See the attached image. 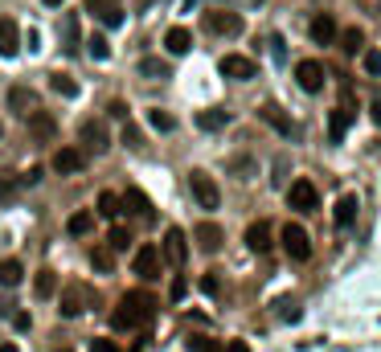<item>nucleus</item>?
Masks as SVG:
<instances>
[{"label":"nucleus","mask_w":381,"mask_h":352,"mask_svg":"<svg viewBox=\"0 0 381 352\" xmlns=\"http://www.w3.org/2000/svg\"><path fill=\"white\" fill-rule=\"evenodd\" d=\"M148 123H152L156 131H172V127H176V119L168 115V111H160V107H156V111H148Z\"/></svg>","instance_id":"e433bc0d"},{"label":"nucleus","mask_w":381,"mask_h":352,"mask_svg":"<svg viewBox=\"0 0 381 352\" xmlns=\"http://www.w3.org/2000/svg\"><path fill=\"white\" fill-rule=\"evenodd\" d=\"M17 49H21V29L17 21H0V58H17Z\"/></svg>","instance_id":"dca6fc26"},{"label":"nucleus","mask_w":381,"mask_h":352,"mask_svg":"<svg viewBox=\"0 0 381 352\" xmlns=\"http://www.w3.org/2000/svg\"><path fill=\"white\" fill-rule=\"evenodd\" d=\"M91 352H120L115 340H91Z\"/></svg>","instance_id":"37998d69"},{"label":"nucleus","mask_w":381,"mask_h":352,"mask_svg":"<svg viewBox=\"0 0 381 352\" xmlns=\"http://www.w3.org/2000/svg\"><path fill=\"white\" fill-rule=\"evenodd\" d=\"M193 237H197V246H201L205 254H217V250H221V242H226L221 226H214V221H201V226L193 230Z\"/></svg>","instance_id":"4468645a"},{"label":"nucleus","mask_w":381,"mask_h":352,"mask_svg":"<svg viewBox=\"0 0 381 352\" xmlns=\"http://www.w3.org/2000/svg\"><path fill=\"white\" fill-rule=\"evenodd\" d=\"M82 164H86L82 148H58V152H53V172H62V176H74V172H82Z\"/></svg>","instance_id":"f8f14e48"},{"label":"nucleus","mask_w":381,"mask_h":352,"mask_svg":"<svg viewBox=\"0 0 381 352\" xmlns=\"http://www.w3.org/2000/svg\"><path fill=\"white\" fill-rule=\"evenodd\" d=\"M41 4H49V8H58V4H62V0H41Z\"/></svg>","instance_id":"3c124183"},{"label":"nucleus","mask_w":381,"mask_h":352,"mask_svg":"<svg viewBox=\"0 0 381 352\" xmlns=\"http://www.w3.org/2000/svg\"><path fill=\"white\" fill-rule=\"evenodd\" d=\"M91 266H95L98 275H111V266H115V250H111V246H95V250H91Z\"/></svg>","instance_id":"cd10ccee"},{"label":"nucleus","mask_w":381,"mask_h":352,"mask_svg":"<svg viewBox=\"0 0 381 352\" xmlns=\"http://www.w3.org/2000/svg\"><path fill=\"white\" fill-rule=\"evenodd\" d=\"M111 4H120V0H86L91 13H103V8H111Z\"/></svg>","instance_id":"c03bdc74"},{"label":"nucleus","mask_w":381,"mask_h":352,"mask_svg":"<svg viewBox=\"0 0 381 352\" xmlns=\"http://www.w3.org/2000/svg\"><path fill=\"white\" fill-rule=\"evenodd\" d=\"M226 123H230V111H217V107L197 111V127H201V131H221Z\"/></svg>","instance_id":"393cba45"},{"label":"nucleus","mask_w":381,"mask_h":352,"mask_svg":"<svg viewBox=\"0 0 381 352\" xmlns=\"http://www.w3.org/2000/svg\"><path fill=\"white\" fill-rule=\"evenodd\" d=\"M287 205L295 213H311L316 205H320V193H316V185H311L308 176L304 181H291V188H287Z\"/></svg>","instance_id":"423d86ee"},{"label":"nucleus","mask_w":381,"mask_h":352,"mask_svg":"<svg viewBox=\"0 0 381 352\" xmlns=\"http://www.w3.org/2000/svg\"><path fill=\"white\" fill-rule=\"evenodd\" d=\"M246 246H250L254 254H266V250H271V226H266V221H254V226L246 230Z\"/></svg>","instance_id":"b1692460"},{"label":"nucleus","mask_w":381,"mask_h":352,"mask_svg":"<svg viewBox=\"0 0 381 352\" xmlns=\"http://www.w3.org/2000/svg\"><path fill=\"white\" fill-rule=\"evenodd\" d=\"M279 307H283V311H279V315H283L287 324H295V320H299V307L291 304V299H283V304H279Z\"/></svg>","instance_id":"a19ab883"},{"label":"nucleus","mask_w":381,"mask_h":352,"mask_svg":"<svg viewBox=\"0 0 381 352\" xmlns=\"http://www.w3.org/2000/svg\"><path fill=\"white\" fill-rule=\"evenodd\" d=\"M189 188H193V201L201 205V209H217L221 205V188L209 172H201V168H193L189 172Z\"/></svg>","instance_id":"7ed1b4c3"},{"label":"nucleus","mask_w":381,"mask_h":352,"mask_svg":"<svg viewBox=\"0 0 381 352\" xmlns=\"http://www.w3.org/2000/svg\"><path fill=\"white\" fill-rule=\"evenodd\" d=\"M164 49L172 53V58H181V53H189L193 49V33L185 29V25H172L164 33Z\"/></svg>","instance_id":"2eb2a0df"},{"label":"nucleus","mask_w":381,"mask_h":352,"mask_svg":"<svg viewBox=\"0 0 381 352\" xmlns=\"http://www.w3.org/2000/svg\"><path fill=\"white\" fill-rule=\"evenodd\" d=\"M4 103H8V111L17 119H29L37 107H41V94L29 91V86H8V94H4Z\"/></svg>","instance_id":"39448f33"},{"label":"nucleus","mask_w":381,"mask_h":352,"mask_svg":"<svg viewBox=\"0 0 381 352\" xmlns=\"http://www.w3.org/2000/svg\"><path fill=\"white\" fill-rule=\"evenodd\" d=\"M160 259H168L172 266H185V262H189V242H185V230H181V226H168Z\"/></svg>","instance_id":"6e6552de"},{"label":"nucleus","mask_w":381,"mask_h":352,"mask_svg":"<svg viewBox=\"0 0 381 352\" xmlns=\"http://www.w3.org/2000/svg\"><path fill=\"white\" fill-rule=\"evenodd\" d=\"M95 209H98V217L115 221V217L123 213V197H120V193H111V188H103V193H98V201H95Z\"/></svg>","instance_id":"5701e85b"},{"label":"nucleus","mask_w":381,"mask_h":352,"mask_svg":"<svg viewBox=\"0 0 381 352\" xmlns=\"http://www.w3.org/2000/svg\"><path fill=\"white\" fill-rule=\"evenodd\" d=\"M98 21L107 25V29H120L123 25V13H120V4H111V8H103V13H95Z\"/></svg>","instance_id":"4c0bfd02"},{"label":"nucleus","mask_w":381,"mask_h":352,"mask_svg":"<svg viewBox=\"0 0 381 352\" xmlns=\"http://www.w3.org/2000/svg\"><path fill=\"white\" fill-rule=\"evenodd\" d=\"M201 287H205V295H217V279H214V275H205V279H201Z\"/></svg>","instance_id":"49530a36"},{"label":"nucleus","mask_w":381,"mask_h":352,"mask_svg":"<svg viewBox=\"0 0 381 352\" xmlns=\"http://www.w3.org/2000/svg\"><path fill=\"white\" fill-rule=\"evenodd\" d=\"M295 82H299V91H324V62H316V58H304V62H295Z\"/></svg>","instance_id":"0eeeda50"},{"label":"nucleus","mask_w":381,"mask_h":352,"mask_svg":"<svg viewBox=\"0 0 381 352\" xmlns=\"http://www.w3.org/2000/svg\"><path fill=\"white\" fill-rule=\"evenodd\" d=\"M120 143H123V148H143V131H140V127H136V123H127V119H123Z\"/></svg>","instance_id":"f704fd0d"},{"label":"nucleus","mask_w":381,"mask_h":352,"mask_svg":"<svg viewBox=\"0 0 381 352\" xmlns=\"http://www.w3.org/2000/svg\"><path fill=\"white\" fill-rule=\"evenodd\" d=\"M86 299H91V291L74 282V287H66V291H62V307H58V311H62L66 320H74V315H82V311H86V307H82Z\"/></svg>","instance_id":"ddd939ff"},{"label":"nucleus","mask_w":381,"mask_h":352,"mask_svg":"<svg viewBox=\"0 0 381 352\" xmlns=\"http://www.w3.org/2000/svg\"><path fill=\"white\" fill-rule=\"evenodd\" d=\"M250 4H262V0H250Z\"/></svg>","instance_id":"5fc2aeb1"},{"label":"nucleus","mask_w":381,"mask_h":352,"mask_svg":"<svg viewBox=\"0 0 381 352\" xmlns=\"http://www.w3.org/2000/svg\"><path fill=\"white\" fill-rule=\"evenodd\" d=\"M107 111H111V119H120V123H123V119H127V103H123V98H115Z\"/></svg>","instance_id":"79ce46f5"},{"label":"nucleus","mask_w":381,"mask_h":352,"mask_svg":"<svg viewBox=\"0 0 381 352\" xmlns=\"http://www.w3.org/2000/svg\"><path fill=\"white\" fill-rule=\"evenodd\" d=\"M217 70L226 74V78H234V82H250V78H254V62L242 58V53H226V58L217 62Z\"/></svg>","instance_id":"9b49d317"},{"label":"nucleus","mask_w":381,"mask_h":352,"mask_svg":"<svg viewBox=\"0 0 381 352\" xmlns=\"http://www.w3.org/2000/svg\"><path fill=\"white\" fill-rule=\"evenodd\" d=\"M221 352H250V348H246V340H230Z\"/></svg>","instance_id":"de8ad7c7"},{"label":"nucleus","mask_w":381,"mask_h":352,"mask_svg":"<svg viewBox=\"0 0 381 352\" xmlns=\"http://www.w3.org/2000/svg\"><path fill=\"white\" fill-rule=\"evenodd\" d=\"M53 291H58V275L41 266V270H37V279H33V295H37V299H46V295H53Z\"/></svg>","instance_id":"c85d7f7f"},{"label":"nucleus","mask_w":381,"mask_h":352,"mask_svg":"<svg viewBox=\"0 0 381 352\" xmlns=\"http://www.w3.org/2000/svg\"><path fill=\"white\" fill-rule=\"evenodd\" d=\"M156 295L152 291H127L120 299V307L111 311V328L115 332H131V328H140V324H148L152 315H156Z\"/></svg>","instance_id":"f257e3e1"},{"label":"nucleus","mask_w":381,"mask_h":352,"mask_svg":"<svg viewBox=\"0 0 381 352\" xmlns=\"http://www.w3.org/2000/svg\"><path fill=\"white\" fill-rule=\"evenodd\" d=\"M25 123H29V131H33V140H53V136H58V123H53V115H46L41 107H37L33 115L25 119Z\"/></svg>","instance_id":"f3484780"},{"label":"nucleus","mask_w":381,"mask_h":352,"mask_svg":"<svg viewBox=\"0 0 381 352\" xmlns=\"http://www.w3.org/2000/svg\"><path fill=\"white\" fill-rule=\"evenodd\" d=\"M0 136H4V123H0Z\"/></svg>","instance_id":"864d4df0"},{"label":"nucleus","mask_w":381,"mask_h":352,"mask_svg":"<svg viewBox=\"0 0 381 352\" xmlns=\"http://www.w3.org/2000/svg\"><path fill=\"white\" fill-rule=\"evenodd\" d=\"M62 49H66V53H78V17H66V21H62Z\"/></svg>","instance_id":"2f4dec72"},{"label":"nucleus","mask_w":381,"mask_h":352,"mask_svg":"<svg viewBox=\"0 0 381 352\" xmlns=\"http://www.w3.org/2000/svg\"><path fill=\"white\" fill-rule=\"evenodd\" d=\"M49 86H53V94H62V98H78V82H74L70 74H49Z\"/></svg>","instance_id":"7c9ffc66"},{"label":"nucleus","mask_w":381,"mask_h":352,"mask_svg":"<svg viewBox=\"0 0 381 352\" xmlns=\"http://www.w3.org/2000/svg\"><path fill=\"white\" fill-rule=\"evenodd\" d=\"M271 53H275V62H283V53H287V49H283V37H271Z\"/></svg>","instance_id":"a18cd8bd"},{"label":"nucleus","mask_w":381,"mask_h":352,"mask_svg":"<svg viewBox=\"0 0 381 352\" xmlns=\"http://www.w3.org/2000/svg\"><path fill=\"white\" fill-rule=\"evenodd\" d=\"M340 41H344V53H357V49L365 46V33H361V29H344Z\"/></svg>","instance_id":"58836bf2"},{"label":"nucleus","mask_w":381,"mask_h":352,"mask_svg":"<svg viewBox=\"0 0 381 352\" xmlns=\"http://www.w3.org/2000/svg\"><path fill=\"white\" fill-rule=\"evenodd\" d=\"M25 279V266L17 259H0V287H17Z\"/></svg>","instance_id":"a878e982"},{"label":"nucleus","mask_w":381,"mask_h":352,"mask_svg":"<svg viewBox=\"0 0 381 352\" xmlns=\"http://www.w3.org/2000/svg\"><path fill=\"white\" fill-rule=\"evenodd\" d=\"M205 29H209V33H221V37H238V33H242V17H238V13L209 8V13H205Z\"/></svg>","instance_id":"9d476101"},{"label":"nucleus","mask_w":381,"mask_h":352,"mask_svg":"<svg viewBox=\"0 0 381 352\" xmlns=\"http://www.w3.org/2000/svg\"><path fill=\"white\" fill-rule=\"evenodd\" d=\"M107 246H111V250H127V246H131V230H123V226H111V234H107Z\"/></svg>","instance_id":"c9c22d12"},{"label":"nucleus","mask_w":381,"mask_h":352,"mask_svg":"<svg viewBox=\"0 0 381 352\" xmlns=\"http://www.w3.org/2000/svg\"><path fill=\"white\" fill-rule=\"evenodd\" d=\"M86 53H91L95 62H107V58H111V46H107V37H103V33H91V37H86Z\"/></svg>","instance_id":"473e14b6"},{"label":"nucleus","mask_w":381,"mask_h":352,"mask_svg":"<svg viewBox=\"0 0 381 352\" xmlns=\"http://www.w3.org/2000/svg\"><path fill=\"white\" fill-rule=\"evenodd\" d=\"M152 4H156V0H140V8H152Z\"/></svg>","instance_id":"603ef678"},{"label":"nucleus","mask_w":381,"mask_h":352,"mask_svg":"<svg viewBox=\"0 0 381 352\" xmlns=\"http://www.w3.org/2000/svg\"><path fill=\"white\" fill-rule=\"evenodd\" d=\"M13 197H17V181L8 168H0V205H13Z\"/></svg>","instance_id":"72a5a7b5"},{"label":"nucleus","mask_w":381,"mask_h":352,"mask_svg":"<svg viewBox=\"0 0 381 352\" xmlns=\"http://www.w3.org/2000/svg\"><path fill=\"white\" fill-rule=\"evenodd\" d=\"M279 237H283V250H287V259H291V262H308L311 259V237H308V230H304V226L287 221Z\"/></svg>","instance_id":"20e7f679"},{"label":"nucleus","mask_w":381,"mask_h":352,"mask_svg":"<svg viewBox=\"0 0 381 352\" xmlns=\"http://www.w3.org/2000/svg\"><path fill=\"white\" fill-rule=\"evenodd\" d=\"M373 119H377V123H381V103H377V107H373Z\"/></svg>","instance_id":"8fccbe9b"},{"label":"nucleus","mask_w":381,"mask_h":352,"mask_svg":"<svg viewBox=\"0 0 381 352\" xmlns=\"http://www.w3.org/2000/svg\"><path fill=\"white\" fill-rule=\"evenodd\" d=\"M123 205H127V209L136 213V217H143V221H152V217H156V209H152V201L143 197L140 188H127V193H123Z\"/></svg>","instance_id":"4be33fe9"},{"label":"nucleus","mask_w":381,"mask_h":352,"mask_svg":"<svg viewBox=\"0 0 381 352\" xmlns=\"http://www.w3.org/2000/svg\"><path fill=\"white\" fill-rule=\"evenodd\" d=\"M78 143H82V156H103V152L111 148V127H107L103 119H82Z\"/></svg>","instance_id":"f03ea898"},{"label":"nucleus","mask_w":381,"mask_h":352,"mask_svg":"<svg viewBox=\"0 0 381 352\" xmlns=\"http://www.w3.org/2000/svg\"><path fill=\"white\" fill-rule=\"evenodd\" d=\"M259 115H262V123H271V127H275L279 136H295V123H291V119H287L283 111L275 107V103H266V107H262Z\"/></svg>","instance_id":"412c9836"},{"label":"nucleus","mask_w":381,"mask_h":352,"mask_svg":"<svg viewBox=\"0 0 381 352\" xmlns=\"http://www.w3.org/2000/svg\"><path fill=\"white\" fill-rule=\"evenodd\" d=\"M131 270H136L143 282H156V279H160V250H156V246H143V250H136Z\"/></svg>","instance_id":"1a4fd4ad"},{"label":"nucleus","mask_w":381,"mask_h":352,"mask_svg":"<svg viewBox=\"0 0 381 352\" xmlns=\"http://www.w3.org/2000/svg\"><path fill=\"white\" fill-rule=\"evenodd\" d=\"M311 41H316V46H332L336 41V21L328 13H320V17L311 21Z\"/></svg>","instance_id":"aec40b11"},{"label":"nucleus","mask_w":381,"mask_h":352,"mask_svg":"<svg viewBox=\"0 0 381 352\" xmlns=\"http://www.w3.org/2000/svg\"><path fill=\"white\" fill-rule=\"evenodd\" d=\"M140 74H143V78H156V82H164L172 70H168L164 58H143V62H140Z\"/></svg>","instance_id":"c756f323"},{"label":"nucleus","mask_w":381,"mask_h":352,"mask_svg":"<svg viewBox=\"0 0 381 352\" xmlns=\"http://www.w3.org/2000/svg\"><path fill=\"white\" fill-rule=\"evenodd\" d=\"M353 115H357V111H349V107H336L332 115H328V140H332V143L344 140V131H349Z\"/></svg>","instance_id":"6ab92c4d"},{"label":"nucleus","mask_w":381,"mask_h":352,"mask_svg":"<svg viewBox=\"0 0 381 352\" xmlns=\"http://www.w3.org/2000/svg\"><path fill=\"white\" fill-rule=\"evenodd\" d=\"M361 66L369 74H381V49H365V53H361Z\"/></svg>","instance_id":"ea45409f"},{"label":"nucleus","mask_w":381,"mask_h":352,"mask_svg":"<svg viewBox=\"0 0 381 352\" xmlns=\"http://www.w3.org/2000/svg\"><path fill=\"white\" fill-rule=\"evenodd\" d=\"M357 209H361V201H357V193H344V197H340V201H336V226H340V230H349V226H353V221H357Z\"/></svg>","instance_id":"a211bd4d"},{"label":"nucleus","mask_w":381,"mask_h":352,"mask_svg":"<svg viewBox=\"0 0 381 352\" xmlns=\"http://www.w3.org/2000/svg\"><path fill=\"white\" fill-rule=\"evenodd\" d=\"M95 230V213H74L70 221H66V234L70 237H86Z\"/></svg>","instance_id":"bb28decb"},{"label":"nucleus","mask_w":381,"mask_h":352,"mask_svg":"<svg viewBox=\"0 0 381 352\" xmlns=\"http://www.w3.org/2000/svg\"><path fill=\"white\" fill-rule=\"evenodd\" d=\"M0 352H21L17 344H0Z\"/></svg>","instance_id":"09e8293b"}]
</instances>
